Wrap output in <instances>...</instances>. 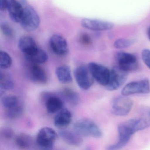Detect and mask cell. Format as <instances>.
Instances as JSON below:
<instances>
[{
	"instance_id": "obj_27",
	"label": "cell",
	"mask_w": 150,
	"mask_h": 150,
	"mask_svg": "<svg viewBox=\"0 0 150 150\" xmlns=\"http://www.w3.org/2000/svg\"><path fill=\"white\" fill-rule=\"evenodd\" d=\"M0 67L2 69L9 68L13 64V60L8 53L1 51L0 52Z\"/></svg>"
},
{
	"instance_id": "obj_32",
	"label": "cell",
	"mask_w": 150,
	"mask_h": 150,
	"mask_svg": "<svg viewBox=\"0 0 150 150\" xmlns=\"http://www.w3.org/2000/svg\"><path fill=\"white\" fill-rule=\"evenodd\" d=\"M81 42L84 45H89L91 43V39L88 35L83 34L81 36Z\"/></svg>"
},
{
	"instance_id": "obj_5",
	"label": "cell",
	"mask_w": 150,
	"mask_h": 150,
	"mask_svg": "<svg viewBox=\"0 0 150 150\" xmlns=\"http://www.w3.org/2000/svg\"><path fill=\"white\" fill-rule=\"evenodd\" d=\"M116 60L119 68L128 73L137 69L138 62L135 55L127 52H120L116 55Z\"/></svg>"
},
{
	"instance_id": "obj_1",
	"label": "cell",
	"mask_w": 150,
	"mask_h": 150,
	"mask_svg": "<svg viewBox=\"0 0 150 150\" xmlns=\"http://www.w3.org/2000/svg\"><path fill=\"white\" fill-rule=\"evenodd\" d=\"M118 141L108 147V150H118L125 146L132 136L138 131L137 118H133L121 123L118 125Z\"/></svg>"
},
{
	"instance_id": "obj_8",
	"label": "cell",
	"mask_w": 150,
	"mask_h": 150,
	"mask_svg": "<svg viewBox=\"0 0 150 150\" xmlns=\"http://www.w3.org/2000/svg\"><path fill=\"white\" fill-rule=\"evenodd\" d=\"M132 105V100L127 96L122 95L118 96L112 102L111 112L115 115L125 116L129 114Z\"/></svg>"
},
{
	"instance_id": "obj_11",
	"label": "cell",
	"mask_w": 150,
	"mask_h": 150,
	"mask_svg": "<svg viewBox=\"0 0 150 150\" xmlns=\"http://www.w3.org/2000/svg\"><path fill=\"white\" fill-rule=\"evenodd\" d=\"M94 79L103 86H106L109 79L110 70L102 65L91 62L88 65Z\"/></svg>"
},
{
	"instance_id": "obj_28",
	"label": "cell",
	"mask_w": 150,
	"mask_h": 150,
	"mask_svg": "<svg viewBox=\"0 0 150 150\" xmlns=\"http://www.w3.org/2000/svg\"><path fill=\"white\" fill-rule=\"evenodd\" d=\"M135 42L134 39L119 38L115 41L114 47L117 49H123L130 47Z\"/></svg>"
},
{
	"instance_id": "obj_21",
	"label": "cell",
	"mask_w": 150,
	"mask_h": 150,
	"mask_svg": "<svg viewBox=\"0 0 150 150\" xmlns=\"http://www.w3.org/2000/svg\"><path fill=\"white\" fill-rule=\"evenodd\" d=\"M14 82L13 79L8 73L1 71L0 74V93L1 96L7 90H10L13 88Z\"/></svg>"
},
{
	"instance_id": "obj_3",
	"label": "cell",
	"mask_w": 150,
	"mask_h": 150,
	"mask_svg": "<svg viewBox=\"0 0 150 150\" xmlns=\"http://www.w3.org/2000/svg\"><path fill=\"white\" fill-rule=\"evenodd\" d=\"M23 12L20 21L23 28L28 32H32L37 29L40 24V19L34 8L28 5H23Z\"/></svg>"
},
{
	"instance_id": "obj_7",
	"label": "cell",
	"mask_w": 150,
	"mask_h": 150,
	"mask_svg": "<svg viewBox=\"0 0 150 150\" xmlns=\"http://www.w3.org/2000/svg\"><path fill=\"white\" fill-rule=\"evenodd\" d=\"M28 62L25 68L27 77L33 82L45 84L48 81V76L45 70L38 64Z\"/></svg>"
},
{
	"instance_id": "obj_12",
	"label": "cell",
	"mask_w": 150,
	"mask_h": 150,
	"mask_svg": "<svg viewBox=\"0 0 150 150\" xmlns=\"http://www.w3.org/2000/svg\"><path fill=\"white\" fill-rule=\"evenodd\" d=\"M47 112L49 114H54L60 111L63 109L64 102L63 98L53 93L45 92L42 95Z\"/></svg>"
},
{
	"instance_id": "obj_30",
	"label": "cell",
	"mask_w": 150,
	"mask_h": 150,
	"mask_svg": "<svg viewBox=\"0 0 150 150\" xmlns=\"http://www.w3.org/2000/svg\"><path fill=\"white\" fill-rule=\"evenodd\" d=\"M3 35L8 38H13L15 36V32L12 27L8 23H3L1 26Z\"/></svg>"
},
{
	"instance_id": "obj_20",
	"label": "cell",
	"mask_w": 150,
	"mask_h": 150,
	"mask_svg": "<svg viewBox=\"0 0 150 150\" xmlns=\"http://www.w3.org/2000/svg\"><path fill=\"white\" fill-rule=\"evenodd\" d=\"M56 75L59 82L63 84H68L72 81L71 70L67 65L59 67L56 71Z\"/></svg>"
},
{
	"instance_id": "obj_19",
	"label": "cell",
	"mask_w": 150,
	"mask_h": 150,
	"mask_svg": "<svg viewBox=\"0 0 150 150\" xmlns=\"http://www.w3.org/2000/svg\"><path fill=\"white\" fill-rule=\"evenodd\" d=\"M25 57L27 61L38 64H44L48 59L46 52L38 47L29 54L25 55Z\"/></svg>"
},
{
	"instance_id": "obj_2",
	"label": "cell",
	"mask_w": 150,
	"mask_h": 150,
	"mask_svg": "<svg viewBox=\"0 0 150 150\" xmlns=\"http://www.w3.org/2000/svg\"><path fill=\"white\" fill-rule=\"evenodd\" d=\"M73 128L74 131L82 137L98 139L102 136V132L99 126L90 119L78 120L74 125Z\"/></svg>"
},
{
	"instance_id": "obj_31",
	"label": "cell",
	"mask_w": 150,
	"mask_h": 150,
	"mask_svg": "<svg viewBox=\"0 0 150 150\" xmlns=\"http://www.w3.org/2000/svg\"><path fill=\"white\" fill-rule=\"evenodd\" d=\"M141 55L144 63L150 69V50L144 49L142 51Z\"/></svg>"
},
{
	"instance_id": "obj_29",
	"label": "cell",
	"mask_w": 150,
	"mask_h": 150,
	"mask_svg": "<svg viewBox=\"0 0 150 150\" xmlns=\"http://www.w3.org/2000/svg\"><path fill=\"white\" fill-rule=\"evenodd\" d=\"M0 136L1 139L5 141H9L14 136V132L10 127H3L0 131Z\"/></svg>"
},
{
	"instance_id": "obj_22",
	"label": "cell",
	"mask_w": 150,
	"mask_h": 150,
	"mask_svg": "<svg viewBox=\"0 0 150 150\" xmlns=\"http://www.w3.org/2000/svg\"><path fill=\"white\" fill-rule=\"evenodd\" d=\"M59 95L63 99L73 106H77L80 101L79 93L71 88H64Z\"/></svg>"
},
{
	"instance_id": "obj_13",
	"label": "cell",
	"mask_w": 150,
	"mask_h": 150,
	"mask_svg": "<svg viewBox=\"0 0 150 150\" xmlns=\"http://www.w3.org/2000/svg\"><path fill=\"white\" fill-rule=\"evenodd\" d=\"M49 44L52 50L59 56H64L69 52V47L66 40L62 36L57 34L51 37Z\"/></svg>"
},
{
	"instance_id": "obj_6",
	"label": "cell",
	"mask_w": 150,
	"mask_h": 150,
	"mask_svg": "<svg viewBox=\"0 0 150 150\" xmlns=\"http://www.w3.org/2000/svg\"><path fill=\"white\" fill-rule=\"evenodd\" d=\"M74 75L77 84L83 90L89 89L93 83V78L88 67L86 65H80L76 67Z\"/></svg>"
},
{
	"instance_id": "obj_23",
	"label": "cell",
	"mask_w": 150,
	"mask_h": 150,
	"mask_svg": "<svg viewBox=\"0 0 150 150\" xmlns=\"http://www.w3.org/2000/svg\"><path fill=\"white\" fill-rule=\"evenodd\" d=\"M15 141L17 147L23 150L29 149L33 145L32 137L27 133H20L16 137Z\"/></svg>"
},
{
	"instance_id": "obj_15",
	"label": "cell",
	"mask_w": 150,
	"mask_h": 150,
	"mask_svg": "<svg viewBox=\"0 0 150 150\" xmlns=\"http://www.w3.org/2000/svg\"><path fill=\"white\" fill-rule=\"evenodd\" d=\"M72 120L71 112L67 109H62L59 111L54 120L55 126L60 129L68 127Z\"/></svg>"
},
{
	"instance_id": "obj_4",
	"label": "cell",
	"mask_w": 150,
	"mask_h": 150,
	"mask_svg": "<svg viewBox=\"0 0 150 150\" xmlns=\"http://www.w3.org/2000/svg\"><path fill=\"white\" fill-rule=\"evenodd\" d=\"M57 138V134L52 128L49 127L42 128L38 133L36 137L37 145L44 150L53 148Z\"/></svg>"
},
{
	"instance_id": "obj_33",
	"label": "cell",
	"mask_w": 150,
	"mask_h": 150,
	"mask_svg": "<svg viewBox=\"0 0 150 150\" xmlns=\"http://www.w3.org/2000/svg\"><path fill=\"white\" fill-rule=\"evenodd\" d=\"M8 1L7 0H0V9L2 11H6L7 9Z\"/></svg>"
},
{
	"instance_id": "obj_10",
	"label": "cell",
	"mask_w": 150,
	"mask_h": 150,
	"mask_svg": "<svg viewBox=\"0 0 150 150\" xmlns=\"http://www.w3.org/2000/svg\"><path fill=\"white\" fill-rule=\"evenodd\" d=\"M150 92V82L148 79H144L128 83L123 88L122 94L128 96L135 94H147Z\"/></svg>"
},
{
	"instance_id": "obj_34",
	"label": "cell",
	"mask_w": 150,
	"mask_h": 150,
	"mask_svg": "<svg viewBox=\"0 0 150 150\" xmlns=\"http://www.w3.org/2000/svg\"><path fill=\"white\" fill-rule=\"evenodd\" d=\"M148 38H149V40L150 41V28H149V30L148 31Z\"/></svg>"
},
{
	"instance_id": "obj_14",
	"label": "cell",
	"mask_w": 150,
	"mask_h": 150,
	"mask_svg": "<svg viewBox=\"0 0 150 150\" xmlns=\"http://www.w3.org/2000/svg\"><path fill=\"white\" fill-rule=\"evenodd\" d=\"M81 25L87 29L97 31L111 30L114 27V24L111 22L87 18L81 20Z\"/></svg>"
},
{
	"instance_id": "obj_26",
	"label": "cell",
	"mask_w": 150,
	"mask_h": 150,
	"mask_svg": "<svg viewBox=\"0 0 150 150\" xmlns=\"http://www.w3.org/2000/svg\"><path fill=\"white\" fill-rule=\"evenodd\" d=\"M138 130H142L150 126V110H147L143 113L139 118H137Z\"/></svg>"
},
{
	"instance_id": "obj_18",
	"label": "cell",
	"mask_w": 150,
	"mask_h": 150,
	"mask_svg": "<svg viewBox=\"0 0 150 150\" xmlns=\"http://www.w3.org/2000/svg\"><path fill=\"white\" fill-rule=\"evenodd\" d=\"M18 47L24 56L29 54L38 47L35 41L32 37L28 36L22 37L18 42Z\"/></svg>"
},
{
	"instance_id": "obj_17",
	"label": "cell",
	"mask_w": 150,
	"mask_h": 150,
	"mask_svg": "<svg viewBox=\"0 0 150 150\" xmlns=\"http://www.w3.org/2000/svg\"><path fill=\"white\" fill-rule=\"evenodd\" d=\"M7 10L11 20L15 23H20L23 12L22 4L16 0H9Z\"/></svg>"
},
{
	"instance_id": "obj_25",
	"label": "cell",
	"mask_w": 150,
	"mask_h": 150,
	"mask_svg": "<svg viewBox=\"0 0 150 150\" xmlns=\"http://www.w3.org/2000/svg\"><path fill=\"white\" fill-rule=\"evenodd\" d=\"M23 112V105L21 103L13 108L5 110V113L7 117L11 119L18 118L22 115Z\"/></svg>"
},
{
	"instance_id": "obj_16",
	"label": "cell",
	"mask_w": 150,
	"mask_h": 150,
	"mask_svg": "<svg viewBox=\"0 0 150 150\" xmlns=\"http://www.w3.org/2000/svg\"><path fill=\"white\" fill-rule=\"evenodd\" d=\"M59 136L62 140L67 144L72 146H79L83 143L82 136L74 131L61 129L59 132Z\"/></svg>"
},
{
	"instance_id": "obj_9",
	"label": "cell",
	"mask_w": 150,
	"mask_h": 150,
	"mask_svg": "<svg viewBox=\"0 0 150 150\" xmlns=\"http://www.w3.org/2000/svg\"><path fill=\"white\" fill-rule=\"evenodd\" d=\"M128 73L117 66L110 70L108 82L105 87L109 91H114L119 88L127 79Z\"/></svg>"
},
{
	"instance_id": "obj_24",
	"label": "cell",
	"mask_w": 150,
	"mask_h": 150,
	"mask_svg": "<svg viewBox=\"0 0 150 150\" xmlns=\"http://www.w3.org/2000/svg\"><path fill=\"white\" fill-rule=\"evenodd\" d=\"M20 103L17 96L13 95L6 96L1 99V103L5 110L13 108Z\"/></svg>"
}]
</instances>
